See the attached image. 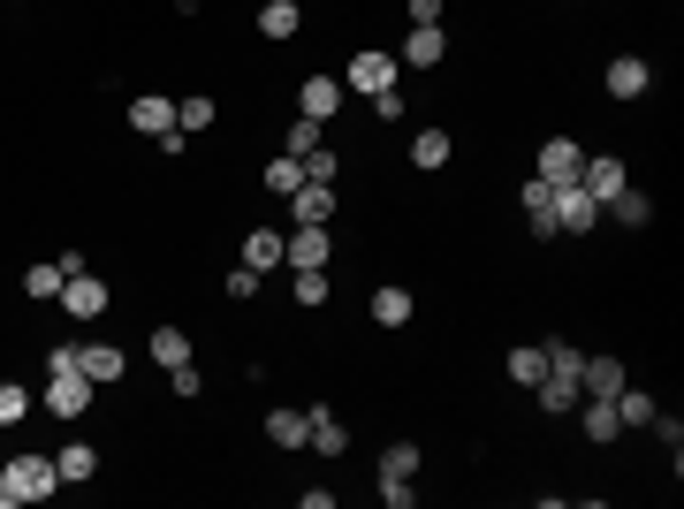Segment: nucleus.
Returning a JSON list of instances; mask_svg holds the SVG:
<instances>
[{"label":"nucleus","instance_id":"37998d69","mask_svg":"<svg viewBox=\"0 0 684 509\" xmlns=\"http://www.w3.org/2000/svg\"><path fill=\"white\" fill-rule=\"evenodd\" d=\"M411 8V23H441V0H403Z\"/></svg>","mask_w":684,"mask_h":509},{"label":"nucleus","instance_id":"473e14b6","mask_svg":"<svg viewBox=\"0 0 684 509\" xmlns=\"http://www.w3.org/2000/svg\"><path fill=\"white\" fill-rule=\"evenodd\" d=\"M297 183H304V160H290V153H282V160H266V190H282V198H290Z\"/></svg>","mask_w":684,"mask_h":509},{"label":"nucleus","instance_id":"58836bf2","mask_svg":"<svg viewBox=\"0 0 684 509\" xmlns=\"http://www.w3.org/2000/svg\"><path fill=\"white\" fill-rule=\"evenodd\" d=\"M381 502L388 509H411V502H419V487H411V479H381Z\"/></svg>","mask_w":684,"mask_h":509},{"label":"nucleus","instance_id":"f3484780","mask_svg":"<svg viewBox=\"0 0 684 509\" xmlns=\"http://www.w3.org/2000/svg\"><path fill=\"white\" fill-rule=\"evenodd\" d=\"M548 198H556V183H540V175H532V183H525V221H532V236H540V244L556 236V206H548Z\"/></svg>","mask_w":684,"mask_h":509},{"label":"nucleus","instance_id":"f257e3e1","mask_svg":"<svg viewBox=\"0 0 684 509\" xmlns=\"http://www.w3.org/2000/svg\"><path fill=\"white\" fill-rule=\"evenodd\" d=\"M46 365H53V373H46V411H53V419H85L91 381H85V365H77V350H53Z\"/></svg>","mask_w":684,"mask_h":509},{"label":"nucleus","instance_id":"6e6552de","mask_svg":"<svg viewBox=\"0 0 684 509\" xmlns=\"http://www.w3.org/2000/svg\"><path fill=\"white\" fill-rule=\"evenodd\" d=\"M441 53H449L441 23H411V39H403V53H395V69H433Z\"/></svg>","mask_w":684,"mask_h":509},{"label":"nucleus","instance_id":"393cba45","mask_svg":"<svg viewBox=\"0 0 684 509\" xmlns=\"http://www.w3.org/2000/svg\"><path fill=\"white\" fill-rule=\"evenodd\" d=\"M244 266H252V274L282 266V236H274V228H252V236H244Z\"/></svg>","mask_w":684,"mask_h":509},{"label":"nucleus","instance_id":"ea45409f","mask_svg":"<svg viewBox=\"0 0 684 509\" xmlns=\"http://www.w3.org/2000/svg\"><path fill=\"white\" fill-rule=\"evenodd\" d=\"M228 297H236V304L258 297V274H252V266H236V274H228Z\"/></svg>","mask_w":684,"mask_h":509},{"label":"nucleus","instance_id":"423d86ee","mask_svg":"<svg viewBox=\"0 0 684 509\" xmlns=\"http://www.w3.org/2000/svg\"><path fill=\"white\" fill-rule=\"evenodd\" d=\"M61 312L69 320H107V282L99 274H69L61 282Z\"/></svg>","mask_w":684,"mask_h":509},{"label":"nucleus","instance_id":"7ed1b4c3","mask_svg":"<svg viewBox=\"0 0 684 509\" xmlns=\"http://www.w3.org/2000/svg\"><path fill=\"white\" fill-rule=\"evenodd\" d=\"M548 206H556V236H586V228H594V198H586V183H556V198H548Z\"/></svg>","mask_w":684,"mask_h":509},{"label":"nucleus","instance_id":"5701e85b","mask_svg":"<svg viewBox=\"0 0 684 509\" xmlns=\"http://www.w3.org/2000/svg\"><path fill=\"white\" fill-rule=\"evenodd\" d=\"M266 441H274V449H304V441H312L304 411H266Z\"/></svg>","mask_w":684,"mask_h":509},{"label":"nucleus","instance_id":"f03ea898","mask_svg":"<svg viewBox=\"0 0 684 509\" xmlns=\"http://www.w3.org/2000/svg\"><path fill=\"white\" fill-rule=\"evenodd\" d=\"M0 479L16 487V502H46V495H61V471H53V457H39V449L8 457V471H0Z\"/></svg>","mask_w":684,"mask_h":509},{"label":"nucleus","instance_id":"79ce46f5","mask_svg":"<svg viewBox=\"0 0 684 509\" xmlns=\"http://www.w3.org/2000/svg\"><path fill=\"white\" fill-rule=\"evenodd\" d=\"M373 115H381V123H395V115H403V91H395V85L373 91Z\"/></svg>","mask_w":684,"mask_h":509},{"label":"nucleus","instance_id":"412c9836","mask_svg":"<svg viewBox=\"0 0 684 509\" xmlns=\"http://www.w3.org/2000/svg\"><path fill=\"white\" fill-rule=\"evenodd\" d=\"M646 91V61L639 53H616V61H608V99H639Z\"/></svg>","mask_w":684,"mask_h":509},{"label":"nucleus","instance_id":"ddd939ff","mask_svg":"<svg viewBox=\"0 0 684 509\" xmlns=\"http://www.w3.org/2000/svg\"><path fill=\"white\" fill-rule=\"evenodd\" d=\"M290 213L328 228V221H335V183H297V190H290Z\"/></svg>","mask_w":684,"mask_h":509},{"label":"nucleus","instance_id":"cd10ccee","mask_svg":"<svg viewBox=\"0 0 684 509\" xmlns=\"http://www.w3.org/2000/svg\"><path fill=\"white\" fill-rule=\"evenodd\" d=\"M608 206H616V221H624V228H646V221H654V198H646V190H632V183H624Z\"/></svg>","mask_w":684,"mask_h":509},{"label":"nucleus","instance_id":"9d476101","mask_svg":"<svg viewBox=\"0 0 684 509\" xmlns=\"http://www.w3.org/2000/svg\"><path fill=\"white\" fill-rule=\"evenodd\" d=\"M129 129H145V137L175 129V99L168 91H137V99H129Z\"/></svg>","mask_w":684,"mask_h":509},{"label":"nucleus","instance_id":"c756f323","mask_svg":"<svg viewBox=\"0 0 684 509\" xmlns=\"http://www.w3.org/2000/svg\"><path fill=\"white\" fill-rule=\"evenodd\" d=\"M61 282H69V274H61V258H46V266H31V274H23V297H61Z\"/></svg>","mask_w":684,"mask_h":509},{"label":"nucleus","instance_id":"aec40b11","mask_svg":"<svg viewBox=\"0 0 684 509\" xmlns=\"http://www.w3.org/2000/svg\"><path fill=\"white\" fill-rule=\"evenodd\" d=\"M304 425H312V449H320V457H342V449H350V433L335 425V411H328V403H312V411H304Z\"/></svg>","mask_w":684,"mask_h":509},{"label":"nucleus","instance_id":"4be33fe9","mask_svg":"<svg viewBox=\"0 0 684 509\" xmlns=\"http://www.w3.org/2000/svg\"><path fill=\"white\" fill-rule=\"evenodd\" d=\"M297 23H304L297 0H266V8H258V31H266V39H297Z\"/></svg>","mask_w":684,"mask_h":509},{"label":"nucleus","instance_id":"dca6fc26","mask_svg":"<svg viewBox=\"0 0 684 509\" xmlns=\"http://www.w3.org/2000/svg\"><path fill=\"white\" fill-rule=\"evenodd\" d=\"M578 419H586V441H600V449L624 433V419H616V403H608V395H586V403H578Z\"/></svg>","mask_w":684,"mask_h":509},{"label":"nucleus","instance_id":"39448f33","mask_svg":"<svg viewBox=\"0 0 684 509\" xmlns=\"http://www.w3.org/2000/svg\"><path fill=\"white\" fill-rule=\"evenodd\" d=\"M395 85V53H358V61H342V91H388Z\"/></svg>","mask_w":684,"mask_h":509},{"label":"nucleus","instance_id":"a211bd4d","mask_svg":"<svg viewBox=\"0 0 684 509\" xmlns=\"http://www.w3.org/2000/svg\"><path fill=\"white\" fill-rule=\"evenodd\" d=\"M411 312H419V297H411L403 282H381V290H373V320H381V327H403Z\"/></svg>","mask_w":684,"mask_h":509},{"label":"nucleus","instance_id":"72a5a7b5","mask_svg":"<svg viewBox=\"0 0 684 509\" xmlns=\"http://www.w3.org/2000/svg\"><path fill=\"white\" fill-rule=\"evenodd\" d=\"M23 411H31V388H23V381H0V425H16Z\"/></svg>","mask_w":684,"mask_h":509},{"label":"nucleus","instance_id":"20e7f679","mask_svg":"<svg viewBox=\"0 0 684 509\" xmlns=\"http://www.w3.org/2000/svg\"><path fill=\"white\" fill-rule=\"evenodd\" d=\"M578 183H586V198H594V206H608V198H616V190L632 183V168H624L616 153H586V168H578Z\"/></svg>","mask_w":684,"mask_h":509},{"label":"nucleus","instance_id":"9b49d317","mask_svg":"<svg viewBox=\"0 0 684 509\" xmlns=\"http://www.w3.org/2000/svg\"><path fill=\"white\" fill-rule=\"evenodd\" d=\"M578 168H586V153H578L570 137H548V145H540V183H578Z\"/></svg>","mask_w":684,"mask_h":509},{"label":"nucleus","instance_id":"f8f14e48","mask_svg":"<svg viewBox=\"0 0 684 509\" xmlns=\"http://www.w3.org/2000/svg\"><path fill=\"white\" fill-rule=\"evenodd\" d=\"M532 395H540V411H548V419H556V411H578V403H586L578 373H540V388H532Z\"/></svg>","mask_w":684,"mask_h":509},{"label":"nucleus","instance_id":"a19ab883","mask_svg":"<svg viewBox=\"0 0 684 509\" xmlns=\"http://www.w3.org/2000/svg\"><path fill=\"white\" fill-rule=\"evenodd\" d=\"M168 388L190 403V395H198V365H168Z\"/></svg>","mask_w":684,"mask_h":509},{"label":"nucleus","instance_id":"2eb2a0df","mask_svg":"<svg viewBox=\"0 0 684 509\" xmlns=\"http://www.w3.org/2000/svg\"><path fill=\"white\" fill-rule=\"evenodd\" d=\"M624 381H632V373H624L616 358H586V365H578V388H586V395H608V403H616Z\"/></svg>","mask_w":684,"mask_h":509},{"label":"nucleus","instance_id":"2f4dec72","mask_svg":"<svg viewBox=\"0 0 684 509\" xmlns=\"http://www.w3.org/2000/svg\"><path fill=\"white\" fill-rule=\"evenodd\" d=\"M381 479H419V449H411V441H388L381 449Z\"/></svg>","mask_w":684,"mask_h":509},{"label":"nucleus","instance_id":"a878e982","mask_svg":"<svg viewBox=\"0 0 684 509\" xmlns=\"http://www.w3.org/2000/svg\"><path fill=\"white\" fill-rule=\"evenodd\" d=\"M540 373H548L540 342H517V350H510V381H517V388H540Z\"/></svg>","mask_w":684,"mask_h":509},{"label":"nucleus","instance_id":"f704fd0d","mask_svg":"<svg viewBox=\"0 0 684 509\" xmlns=\"http://www.w3.org/2000/svg\"><path fill=\"white\" fill-rule=\"evenodd\" d=\"M335 175H342V160L328 153V145H312V153H304V183H335Z\"/></svg>","mask_w":684,"mask_h":509},{"label":"nucleus","instance_id":"6ab92c4d","mask_svg":"<svg viewBox=\"0 0 684 509\" xmlns=\"http://www.w3.org/2000/svg\"><path fill=\"white\" fill-rule=\"evenodd\" d=\"M449 153H457V145H449V129H419V137H411V168H419V175L449 168Z\"/></svg>","mask_w":684,"mask_h":509},{"label":"nucleus","instance_id":"b1692460","mask_svg":"<svg viewBox=\"0 0 684 509\" xmlns=\"http://www.w3.org/2000/svg\"><path fill=\"white\" fill-rule=\"evenodd\" d=\"M53 471H61V479H69V487H85L91 471H99V449H91V441H69V449H61V457H53Z\"/></svg>","mask_w":684,"mask_h":509},{"label":"nucleus","instance_id":"c03bdc74","mask_svg":"<svg viewBox=\"0 0 684 509\" xmlns=\"http://www.w3.org/2000/svg\"><path fill=\"white\" fill-rule=\"evenodd\" d=\"M0 509H16V487H8V479H0Z\"/></svg>","mask_w":684,"mask_h":509},{"label":"nucleus","instance_id":"4468645a","mask_svg":"<svg viewBox=\"0 0 684 509\" xmlns=\"http://www.w3.org/2000/svg\"><path fill=\"white\" fill-rule=\"evenodd\" d=\"M77 365H85V381H91V388L123 381V350H115V342H85V350H77Z\"/></svg>","mask_w":684,"mask_h":509},{"label":"nucleus","instance_id":"4c0bfd02","mask_svg":"<svg viewBox=\"0 0 684 509\" xmlns=\"http://www.w3.org/2000/svg\"><path fill=\"white\" fill-rule=\"evenodd\" d=\"M312 145H320V123H304V115H297V123H290V160H304Z\"/></svg>","mask_w":684,"mask_h":509},{"label":"nucleus","instance_id":"c9c22d12","mask_svg":"<svg viewBox=\"0 0 684 509\" xmlns=\"http://www.w3.org/2000/svg\"><path fill=\"white\" fill-rule=\"evenodd\" d=\"M297 304H328V266H297Z\"/></svg>","mask_w":684,"mask_h":509},{"label":"nucleus","instance_id":"0eeeda50","mask_svg":"<svg viewBox=\"0 0 684 509\" xmlns=\"http://www.w3.org/2000/svg\"><path fill=\"white\" fill-rule=\"evenodd\" d=\"M297 115H304V123H335V115H342V77H304Z\"/></svg>","mask_w":684,"mask_h":509},{"label":"nucleus","instance_id":"bb28decb","mask_svg":"<svg viewBox=\"0 0 684 509\" xmlns=\"http://www.w3.org/2000/svg\"><path fill=\"white\" fill-rule=\"evenodd\" d=\"M654 411H662V403H654V395H639L632 381L616 388V419H624V425H654Z\"/></svg>","mask_w":684,"mask_h":509},{"label":"nucleus","instance_id":"1a4fd4ad","mask_svg":"<svg viewBox=\"0 0 684 509\" xmlns=\"http://www.w3.org/2000/svg\"><path fill=\"white\" fill-rule=\"evenodd\" d=\"M328 252H335V244H328L320 221H297V236H282V258H290V266H328Z\"/></svg>","mask_w":684,"mask_h":509},{"label":"nucleus","instance_id":"7c9ffc66","mask_svg":"<svg viewBox=\"0 0 684 509\" xmlns=\"http://www.w3.org/2000/svg\"><path fill=\"white\" fill-rule=\"evenodd\" d=\"M214 99H206V91H190V99H183V107H175V129H183V137H190V129H214Z\"/></svg>","mask_w":684,"mask_h":509},{"label":"nucleus","instance_id":"e433bc0d","mask_svg":"<svg viewBox=\"0 0 684 509\" xmlns=\"http://www.w3.org/2000/svg\"><path fill=\"white\" fill-rule=\"evenodd\" d=\"M540 358H548V373H578V365H586V350H578V342H548Z\"/></svg>","mask_w":684,"mask_h":509},{"label":"nucleus","instance_id":"c85d7f7f","mask_svg":"<svg viewBox=\"0 0 684 509\" xmlns=\"http://www.w3.org/2000/svg\"><path fill=\"white\" fill-rule=\"evenodd\" d=\"M153 365H190V335L183 327H153Z\"/></svg>","mask_w":684,"mask_h":509}]
</instances>
